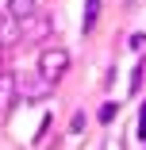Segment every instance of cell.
<instances>
[{
    "label": "cell",
    "mask_w": 146,
    "mask_h": 150,
    "mask_svg": "<svg viewBox=\"0 0 146 150\" xmlns=\"http://www.w3.org/2000/svg\"><path fill=\"white\" fill-rule=\"evenodd\" d=\"M35 12H39V0H8V16L19 19V23H23V19H31Z\"/></svg>",
    "instance_id": "cell-4"
},
{
    "label": "cell",
    "mask_w": 146,
    "mask_h": 150,
    "mask_svg": "<svg viewBox=\"0 0 146 150\" xmlns=\"http://www.w3.org/2000/svg\"><path fill=\"white\" fill-rule=\"evenodd\" d=\"M12 88H16V100H23V104L46 100V96L54 93V85H50L46 77H39V73H19V77H12Z\"/></svg>",
    "instance_id": "cell-1"
},
{
    "label": "cell",
    "mask_w": 146,
    "mask_h": 150,
    "mask_svg": "<svg viewBox=\"0 0 146 150\" xmlns=\"http://www.w3.org/2000/svg\"><path fill=\"white\" fill-rule=\"evenodd\" d=\"M96 19H100V0H85V16H81V31L89 35L92 27H96Z\"/></svg>",
    "instance_id": "cell-5"
},
{
    "label": "cell",
    "mask_w": 146,
    "mask_h": 150,
    "mask_svg": "<svg viewBox=\"0 0 146 150\" xmlns=\"http://www.w3.org/2000/svg\"><path fill=\"white\" fill-rule=\"evenodd\" d=\"M142 77H146V62H138V66H135V77H131V93H138V88H142Z\"/></svg>",
    "instance_id": "cell-8"
},
{
    "label": "cell",
    "mask_w": 146,
    "mask_h": 150,
    "mask_svg": "<svg viewBox=\"0 0 146 150\" xmlns=\"http://www.w3.org/2000/svg\"><path fill=\"white\" fill-rule=\"evenodd\" d=\"M104 150H123V139H108V142H104Z\"/></svg>",
    "instance_id": "cell-11"
},
{
    "label": "cell",
    "mask_w": 146,
    "mask_h": 150,
    "mask_svg": "<svg viewBox=\"0 0 146 150\" xmlns=\"http://www.w3.org/2000/svg\"><path fill=\"white\" fill-rule=\"evenodd\" d=\"M50 31H54V16L35 12L31 19H23V23H19V42H42Z\"/></svg>",
    "instance_id": "cell-3"
},
{
    "label": "cell",
    "mask_w": 146,
    "mask_h": 150,
    "mask_svg": "<svg viewBox=\"0 0 146 150\" xmlns=\"http://www.w3.org/2000/svg\"><path fill=\"white\" fill-rule=\"evenodd\" d=\"M123 4H127V8H131V4H135V0H123Z\"/></svg>",
    "instance_id": "cell-12"
},
{
    "label": "cell",
    "mask_w": 146,
    "mask_h": 150,
    "mask_svg": "<svg viewBox=\"0 0 146 150\" xmlns=\"http://www.w3.org/2000/svg\"><path fill=\"white\" fill-rule=\"evenodd\" d=\"M138 139L146 142V100L138 104Z\"/></svg>",
    "instance_id": "cell-9"
},
{
    "label": "cell",
    "mask_w": 146,
    "mask_h": 150,
    "mask_svg": "<svg viewBox=\"0 0 146 150\" xmlns=\"http://www.w3.org/2000/svg\"><path fill=\"white\" fill-rule=\"evenodd\" d=\"M115 115H119V104H115V100H108V104H100V112H96V119H100V123H111Z\"/></svg>",
    "instance_id": "cell-6"
},
{
    "label": "cell",
    "mask_w": 146,
    "mask_h": 150,
    "mask_svg": "<svg viewBox=\"0 0 146 150\" xmlns=\"http://www.w3.org/2000/svg\"><path fill=\"white\" fill-rule=\"evenodd\" d=\"M85 123H89V119H85V112H73V119H69V135H81Z\"/></svg>",
    "instance_id": "cell-7"
},
{
    "label": "cell",
    "mask_w": 146,
    "mask_h": 150,
    "mask_svg": "<svg viewBox=\"0 0 146 150\" xmlns=\"http://www.w3.org/2000/svg\"><path fill=\"white\" fill-rule=\"evenodd\" d=\"M66 69H69V54L62 50V46H46L42 54H39V77H46L50 85H58V81H62L66 77Z\"/></svg>",
    "instance_id": "cell-2"
},
{
    "label": "cell",
    "mask_w": 146,
    "mask_h": 150,
    "mask_svg": "<svg viewBox=\"0 0 146 150\" xmlns=\"http://www.w3.org/2000/svg\"><path fill=\"white\" fill-rule=\"evenodd\" d=\"M127 46H131V50H142V46H146V35H142V31H135V35L127 39Z\"/></svg>",
    "instance_id": "cell-10"
}]
</instances>
